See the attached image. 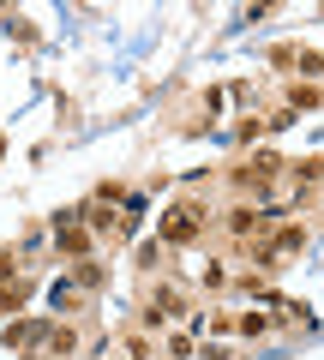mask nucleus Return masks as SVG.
I'll list each match as a JSON object with an SVG mask.
<instances>
[{
	"mask_svg": "<svg viewBox=\"0 0 324 360\" xmlns=\"http://www.w3.org/2000/svg\"><path fill=\"white\" fill-rule=\"evenodd\" d=\"M48 348H54V354H72L78 336H72V330H54V336H48Z\"/></svg>",
	"mask_w": 324,
	"mask_h": 360,
	"instance_id": "obj_9",
	"label": "nucleus"
},
{
	"mask_svg": "<svg viewBox=\"0 0 324 360\" xmlns=\"http://www.w3.org/2000/svg\"><path fill=\"white\" fill-rule=\"evenodd\" d=\"M276 168H283V156H276V150H259L247 168H240V186H264V180H271Z\"/></svg>",
	"mask_w": 324,
	"mask_h": 360,
	"instance_id": "obj_2",
	"label": "nucleus"
},
{
	"mask_svg": "<svg viewBox=\"0 0 324 360\" xmlns=\"http://www.w3.org/2000/svg\"><path fill=\"white\" fill-rule=\"evenodd\" d=\"M312 103H318V90H312V84H294V90H288V108H312Z\"/></svg>",
	"mask_w": 324,
	"mask_h": 360,
	"instance_id": "obj_8",
	"label": "nucleus"
},
{
	"mask_svg": "<svg viewBox=\"0 0 324 360\" xmlns=\"http://www.w3.org/2000/svg\"><path fill=\"white\" fill-rule=\"evenodd\" d=\"M198 229H205V210H198V205H174L169 217H162V240H169V246L198 240Z\"/></svg>",
	"mask_w": 324,
	"mask_h": 360,
	"instance_id": "obj_1",
	"label": "nucleus"
},
{
	"mask_svg": "<svg viewBox=\"0 0 324 360\" xmlns=\"http://www.w3.org/2000/svg\"><path fill=\"white\" fill-rule=\"evenodd\" d=\"M91 246V229H78V222H60V252H84Z\"/></svg>",
	"mask_w": 324,
	"mask_h": 360,
	"instance_id": "obj_7",
	"label": "nucleus"
},
{
	"mask_svg": "<svg viewBox=\"0 0 324 360\" xmlns=\"http://www.w3.org/2000/svg\"><path fill=\"white\" fill-rule=\"evenodd\" d=\"M300 246H306V229H300V222H288V229L271 240V252H276V258H294Z\"/></svg>",
	"mask_w": 324,
	"mask_h": 360,
	"instance_id": "obj_5",
	"label": "nucleus"
},
{
	"mask_svg": "<svg viewBox=\"0 0 324 360\" xmlns=\"http://www.w3.org/2000/svg\"><path fill=\"white\" fill-rule=\"evenodd\" d=\"M25 295H30L25 276H18V283H0V312H18V307H25Z\"/></svg>",
	"mask_w": 324,
	"mask_h": 360,
	"instance_id": "obj_6",
	"label": "nucleus"
},
{
	"mask_svg": "<svg viewBox=\"0 0 324 360\" xmlns=\"http://www.w3.org/2000/svg\"><path fill=\"white\" fill-rule=\"evenodd\" d=\"M0 150H6V144H0Z\"/></svg>",
	"mask_w": 324,
	"mask_h": 360,
	"instance_id": "obj_10",
	"label": "nucleus"
},
{
	"mask_svg": "<svg viewBox=\"0 0 324 360\" xmlns=\"http://www.w3.org/2000/svg\"><path fill=\"white\" fill-rule=\"evenodd\" d=\"M271 229V217H259V210H228V234L234 240H252V234Z\"/></svg>",
	"mask_w": 324,
	"mask_h": 360,
	"instance_id": "obj_3",
	"label": "nucleus"
},
{
	"mask_svg": "<svg viewBox=\"0 0 324 360\" xmlns=\"http://www.w3.org/2000/svg\"><path fill=\"white\" fill-rule=\"evenodd\" d=\"M42 336H48V324H42V319H25V324H13V330H6V342H13V348H37Z\"/></svg>",
	"mask_w": 324,
	"mask_h": 360,
	"instance_id": "obj_4",
	"label": "nucleus"
},
{
	"mask_svg": "<svg viewBox=\"0 0 324 360\" xmlns=\"http://www.w3.org/2000/svg\"><path fill=\"white\" fill-rule=\"evenodd\" d=\"M0 270H6V264H0Z\"/></svg>",
	"mask_w": 324,
	"mask_h": 360,
	"instance_id": "obj_11",
	"label": "nucleus"
}]
</instances>
